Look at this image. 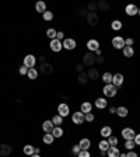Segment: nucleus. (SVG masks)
I'll list each match as a JSON object with an SVG mask.
<instances>
[{
	"instance_id": "1",
	"label": "nucleus",
	"mask_w": 140,
	"mask_h": 157,
	"mask_svg": "<svg viewBox=\"0 0 140 157\" xmlns=\"http://www.w3.org/2000/svg\"><path fill=\"white\" fill-rule=\"evenodd\" d=\"M118 93V87H115L114 84H104V87H102V94H104V97H108V98H112L115 97Z\"/></svg>"
},
{
	"instance_id": "2",
	"label": "nucleus",
	"mask_w": 140,
	"mask_h": 157,
	"mask_svg": "<svg viewBox=\"0 0 140 157\" xmlns=\"http://www.w3.org/2000/svg\"><path fill=\"white\" fill-rule=\"evenodd\" d=\"M95 53L93 52H87L83 55V66H87V67H93L95 63Z\"/></svg>"
},
{
	"instance_id": "3",
	"label": "nucleus",
	"mask_w": 140,
	"mask_h": 157,
	"mask_svg": "<svg viewBox=\"0 0 140 157\" xmlns=\"http://www.w3.org/2000/svg\"><path fill=\"white\" fill-rule=\"evenodd\" d=\"M122 137H123L125 140H133L134 136H136V132L132 129V128H123L121 132Z\"/></svg>"
},
{
	"instance_id": "4",
	"label": "nucleus",
	"mask_w": 140,
	"mask_h": 157,
	"mask_svg": "<svg viewBox=\"0 0 140 157\" xmlns=\"http://www.w3.org/2000/svg\"><path fill=\"white\" fill-rule=\"evenodd\" d=\"M69 114H70L69 105L66 104V102H60V104L58 105V115H60L62 118H66V117H69Z\"/></svg>"
},
{
	"instance_id": "5",
	"label": "nucleus",
	"mask_w": 140,
	"mask_h": 157,
	"mask_svg": "<svg viewBox=\"0 0 140 157\" xmlns=\"http://www.w3.org/2000/svg\"><path fill=\"white\" fill-rule=\"evenodd\" d=\"M112 46H114L115 49H123L125 46V38L123 36H119V35H116V36H114V38H112Z\"/></svg>"
},
{
	"instance_id": "6",
	"label": "nucleus",
	"mask_w": 140,
	"mask_h": 157,
	"mask_svg": "<svg viewBox=\"0 0 140 157\" xmlns=\"http://www.w3.org/2000/svg\"><path fill=\"white\" fill-rule=\"evenodd\" d=\"M62 44H63V49H67V51H73L77 46L76 39H73V38H65L62 41Z\"/></svg>"
},
{
	"instance_id": "7",
	"label": "nucleus",
	"mask_w": 140,
	"mask_h": 157,
	"mask_svg": "<svg viewBox=\"0 0 140 157\" xmlns=\"http://www.w3.org/2000/svg\"><path fill=\"white\" fill-rule=\"evenodd\" d=\"M35 65H36V56L29 53V55H27L25 58H24V66H25V67L32 69V67H35Z\"/></svg>"
},
{
	"instance_id": "8",
	"label": "nucleus",
	"mask_w": 140,
	"mask_h": 157,
	"mask_svg": "<svg viewBox=\"0 0 140 157\" xmlns=\"http://www.w3.org/2000/svg\"><path fill=\"white\" fill-rule=\"evenodd\" d=\"M72 121H73V124H74V125H81L83 122H85V119H84V114H83L81 111H76V112H73V115H72Z\"/></svg>"
},
{
	"instance_id": "9",
	"label": "nucleus",
	"mask_w": 140,
	"mask_h": 157,
	"mask_svg": "<svg viewBox=\"0 0 140 157\" xmlns=\"http://www.w3.org/2000/svg\"><path fill=\"white\" fill-rule=\"evenodd\" d=\"M49 48H51V51L52 52H60L63 49V44H62V41H59V39H52L51 41V44H49Z\"/></svg>"
},
{
	"instance_id": "10",
	"label": "nucleus",
	"mask_w": 140,
	"mask_h": 157,
	"mask_svg": "<svg viewBox=\"0 0 140 157\" xmlns=\"http://www.w3.org/2000/svg\"><path fill=\"white\" fill-rule=\"evenodd\" d=\"M87 49H88V52H93L95 53L100 49V42H98L97 39H88L87 41Z\"/></svg>"
},
{
	"instance_id": "11",
	"label": "nucleus",
	"mask_w": 140,
	"mask_h": 157,
	"mask_svg": "<svg viewBox=\"0 0 140 157\" xmlns=\"http://www.w3.org/2000/svg\"><path fill=\"white\" fill-rule=\"evenodd\" d=\"M125 82V77L122 73H115L114 76H112V84L115 86V87H119V86H122Z\"/></svg>"
},
{
	"instance_id": "12",
	"label": "nucleus",
	"mask_w": 140,
	"mask_h": 157,
	"mask_svg": "<svg viewBox=\"0 0 140 157\" xmlns=\"http://www.w3.org/2000/svg\"><path fill=\"white\" fill-rule=\"evenodd\" d=\"M137 11H139V7H137L136 4H133V3L127 4V6L125 7V13H126L127 16H131V17L137 16Z\"/></svg>"
},
{
	"instance_id": "13",
	"label": "nucleus",
	"mask_w": 140,
	"mask_h": 157,
	"mask_svg": "<svg viewBox=\"0 0 140 157\" xmlns=\"http://www.w3.org/2000/svg\"><path fill=\"white\" fill-rule=\"evenodd\" d=\"M39 72L48 76V75H51V73L53 72V66L51 65V63H48V62L41 63V66H39Z\"/></svg>"
},
{
	"instance_id": "14",
	"label": "nucleus",
	"mask_w": 140,
	"mask_h": 157,
	"mask_svg": "<svg viewBox=\"0 0 140 157\" xmlns=\"http://www.w3.org/2000/svg\"><path fill=\"white\" fill-rule=\"evenodd\" d=\"M13 151V147L10 144H0V157H7L11 154Z\"/></svg>"
},
{
	"instance_id": "15",
	"label": "nucleus",
	"mask_w": 140,
	"mask_h": 157,
	"mask_svg": "<svg viewBox=\"0 0 140 157\" xmlns=\"http://www.w3.org/2000/svg\"><path fill=\"white\" fill-rule=\"evenodd\" d=\"M94 105H95V108H98V109H105V108L108 107L107 98H105V97L97 98V100H95V102H94Z\"/></svg>"
},
{
	"instance_id": "16",
	"label": "nucleus",
	"mask_w": 140,
	"mask_h": 157,
	"mask_svg": "<svg viewBox=\"0 0 140 157\" xmlns=\"http://www.w3.org/2000/svg\"><path fill=\"white\" fill-rule=\"evenodd\" d=\"M77 144L80 146L81 150H88V149L91 147V140H90L88 137H83V139H80V142H78Z\"/></svg>"
},
{
	"instance_id": "17",
	"label": "nucleus",
	"mask_w": 140,
	"mask_h": 157,
	"mask_svg": "<svg viewBox=\"0 0 140 157\" xmlns=\"http://www.w3.org/2000/svg\"><path fill=\"white\" fill-rule=\"evenodd\" d=\"M85 18H87V23L90 24V25H93V27L98 24V14L97 13H88Z\"/></svg>"
},
{
	"instance_id": "18",
	"label": "nucleus",
	"mask_w": 140,
	"mask_h": 157,
	"mask_svg": "<svg viewBox=\"0 0 140 157\" xmlns=\"http://www.w3.org/2000/svg\"><path fill=\"white\" fill-rule=\"evenodd\" d=\"M121 156V150L118 149V146H111L107 150V157H119Z\"/></svg>"
},
{
	"instance_id": "19",
	"label": "nucleus",
	"mask_w": 140,
	"mask_h": 157,
	"mask_svg": "<svg viewBox=\"0 0 140 157\" xmlns=\"http://www.w3.org/2000/svg\"><path fill=\"white\" fill-rule=\"evenodd\" d=\"M100 135L102 136V139H108V137L112 135V128L105 125V126L101 128V131H100Z\"/></svg>"
},
{
	"instance_id": "20",
	"label": "nucleus",
	"mask_w": 140,
	"mask_h": 157,
	"mask_svg": "<svg viewBox=\"0 0 140 157\" xmlns=\"http://www.w3.org/2000/svg\"><path fill=\"white\" fill-rule=\"evenodd\" d=\"M80 111L83 114H88V112H93V104L88 101H84L81 105H80Z\"/></svg>"
},
{
	"instance_id": "21",
	"label": "nucleus",
	"mask_w": 140,
	"mask_h": 157,
	"mask_svg": "<svg viewBox=\"0 0 140 157\" xmlns=\"http://www.w3.org/2000/svg\"><path fill=\"white\" fill-rule=\"evenodd\" d=\"M53 128H55V125H53L52 121H44V124H42V131L45 132V133H51V132L53 131Z\"/></svg>"
},
{
	"instance_id": "22",
	"label": "nucleus",
	"mask_w": 140,
	"mask_h": 157,
	"mask_svg": "<svg viewBox=\"0 0 140 157\" xmlns=\"http://www.w3.org/2000/svg\"><path fill=\"white\" fill-rule=\"evenodd\" d=\"M127 114H129V109H127L126 107H123V105H121V107H116V115L119 118H126Z\"/></svg>"
},
{
	"instance_id": "23",
	"label": "nucleus",
	"mask_w": 140,
	"mask_h": 157,
	"mask_svg": "<svg viewBox=\"0 0 140 157\" xmlns=\"http://www.w3.org/2000/svg\"><path fill=\"white\" fill-rule=\"evenodd\" d=\"M35 11H36V13H41V14L45 13V11H46V3H45V2H42V0L36 2V4H35Z\"/></svg>"
},
{
	"instance_id": "24",
	"label": "nucleus",
	"mask_w": 140,
	"mask_h": 157,
	"mask_svg": "<svg viewBox=\"0 0 140 157\" xmlns=\"http://www.w3.org/2000/svg\"><path fill=\"white\" fill-rule=\"evenodd\" d=\"M87 76L90 80H97V78L100 77V73H98V70L95 67H90L87 72Z\"/></svg>"
},
{
	"instance_id": "25",
	"label": "nucleus",
	"mask_w": 140,
	"mask_h": 157,
	"mask_svg": "<svg viewBox=\"0 0 140 157\" xmlns=\"http://www.w3.org/2000/svg\"><path fill=\"white\" fill-rule=\"evenodd\" d=\"M23 151H24V154H27V156L29 157V156H32V154H35V147H34L32 144H25Z\"/></svg>"
},
{
	"instance_id": "26",
	"label": "nucleus",
	"mask_w": 140,
	"mask_h": 157,
	"mask_svg": "<svg viewBox=\"0 0 140 157\" xmlns=\"http://www.w3.org/2000/svg\"><path fill=\"white\" fill-rule=\"evenodd\" d=\"M51 133L53 135V137H55V139H56V137L59 139V137H62V136H63V133H65V132H63L62 126H55V128H53V131L51 132Z\"/></svg>"
},
{
	"instance_id": "27",
	"label": "nucleus",
	"mask_w": 140,
	"mask_h": 157,
	"mask_svg": "<svg viewBox=\"0 0 140 157\" xmlns=\"http://www.w3.org/2000/svg\"><path fill=\"white\" fill-rule=\"evenodd\" d=\"M122 52H123V56L132 58V56L134 55V49H133V46H125V48L122 49Z\"/></svg>"
},
{
	"instance_id": "28",
	"label": "nucleus",
	"mask_w": 140,
	"mask_h": 157,
	"mask_svg": "<svg viewBox=\"0 0 140 157\" xmlns=\"http://www.w3.org/2000/svg\"><path fill=\"white\" fill-rule=\"evenodd\" d=\"M122 27H123V24H122L121 20H114L111 23V28L114 29V31H121Z\"/></svg>"
},
{
	"instance_id": "29",
	"label": "nucleus",
	"mask_w": 140,
	"mask_h": 157,
	"mask_svg": "<svg viewBox=\"0 0 140 157\" xmlns=\"http://www.w3.org/2000/svg\"><path fill=\"white\" fill-rule=\"evenodd\" d=\"M97 7H98V10H101V11H108V10H109V4H108V2H105V0H100L97 3Z\"/></svg>"
},
{
	"instance_id": "30",
	"label": "nucleus",
	"mask_w": 140,
	"mask_h": 157,
	"mask_svg": "<svg viewBox=\"0 0 140 157\" xmlns=\"http://www.w3.org/2000/svg\"><path fill=\"white\" fill-rule=\"evenodd\" d=\"M109 147L111 146H109V143H108V139H102V140L98 143V149H100L101 151H107Z\"/></svg>"
},
{
	"instance_id": "31",
	"label": "nucleus",
	"mask_w": 140,
	"mask_h": 157,
	"mask_svg": "<svg viewBox=\"0 0 140 157\" xmlns=\"http://www.w3.org/2000/svg\"><path fill=\"white\" fill-rule=\"evenodd\" d=\"M27 76H28L29 80H36V78H38V70H36L35 67L28 69V73H27Z\"/></svg>"
},
{
	"instance_id": "32",
	"label": "nucleus",
	"mask_w": 140,
	"mask_h": 157,
	"mask_svg": "<svg viewBox=\"0 0 140 157\" xmlns=\"http://www.w3.org/2000/svg\"><path fill=\"white\" fill-rule=\"evenodd\" d=\"M112 73H109V72H105L104 75H102V82H104V84H111L112 83Z\"/></svg>"
},
{
	"instance_id": "33",
	"label": "nucleus",
	"mask_w": 140,
	"mask_h": 157,
	"mask_svg": "<svg viewBox=\"0 0 140 157\" xmlns=\"http://www.w3.org/2000/svg\"><path fill=\"white\" fill-rule=\"evenodd\" d=\"M53 140H55V137H53L52 133H45L44 135V137H42V142L45 144H52Z\"/></svg>"
},
{
	"instance_id": "34",
	"label": "nucleus",
	"mask_w": 140,
	"mask_h": 157,
	"mask_svg": "<svg viewBox=\"0 0 140 157\" xmlns=\"http://www.w3.org/2000/svg\"><path fill=\"white\" fill-rule=\"evenodd\" d=\"M90 78H88V76H87V73H78V76H77V82L80 83V84H85V83L88 82Z\"/></svg>"
},
{
	"instance_id": "35",
	"label": "nucleus",
	"mask_w": 140,
	"mask_h": 157,
	"mask_svg": "<svg viewBox=\"0 0 140 157\" xmlns=\"http://www.w3.org/2000/svg\"><path fill=\"white\" fill-rule=\"evenodd\" d=\"M56 34H58V31H56L55 28H48V29H46V36H48L51 41L56 38Z\"/></svg>"
},
{
	"instance_id": "36",
	"label": "nucleus",
	"mask_w": 140,
	"mask_h": 157,
	"mask_svg": "<svg viewBox=\"0 0 140 157\" xmlns=\"http://www.w3.org/2000/svg\"><path fill=\"white\" fill-rule=\"evenodd\" d=\"M51 121L53 122V125H55V126H60V125L63 124V118L60 117V115H55V117H53Z\"/></svg>"
},
{
	"instance_id": "37",
	"label": "nucleus",
	"mask_w": 140,
	"mask_h": 157,
	"mask_svg": "<svg viewBox=\"0 0 140 157\" xmlns=\"http://www.w3.org/2000/svg\"><path fill=\"white\" fill-rule=\"evenodd\" d=\"M108 143H109V146H118V143H119V139H118L115 135H111V136L108 137Z\"/></svg>"
},
{
	"instance_id": "38",
	"label": "nucleus",
	"mask_w": 140,
	"mask_h": 157,
	"mask_svg": "<svg viewBox=\"0 0 140 157\" xmlns=\"http://www.w3.org/2000/svg\"><path fill=\"white\" fill-rule=\"evenodd\" d=\"M42 18L45 20V21H52L53 20V13L52 11H49V10H46L45 13L42 14Z\"/></svg>"
},
{
	"instance_id": "39",
	"label": "nucleus",
	"mask_w": 140,
	"mask_h": 157,
	"mask_svg": "<svg viewBox=\"0 0 140 157\" xmlns=\"http://www.w3.org/2000/svg\"><path fill=\"white\" fill-rule=\"evenodd\" d=\"M134 147H136V144H134L133 140H125V149H127V150H133Z\"/></svg>"
},
{
	"instance_id": "40",
	"label": "nucleus",
	"mask_w": 140,
	"mask_h": 157,
	"mask_svg": "<svg viewBox=\"0 0 140 157\" xmlns=\"http://www.w3.org/2000/svg\"><path fill=\"white\" fill-rule=\"evenodd\" d=\"M85 9H87L88 13H95V10H97L98 7H97V3H88Z\"/></svg>"
},
{
	"instance_id": "41",
	"label": "nucleus",
	"mask_w": 140,
	"mask_h": 157,
	"mask_svg": "<svg viewBox=\"0 0 140 157\" xmlns=\"http://www.w3.org/2000/svg\"><path fill=\"white\" fill-rule=\"evenodd\" d=\"M84 119H85V122H94L95 117L93 112H88V114H84Z\"/></svg>"
},
{
	"instance_id": "42",
	"label": "nucleus",
	"mask_w": 140,
	"mask_h": 157,
	"mask_svg": "<svg viewBox=\"0 0 140 157\" xmlns=\"http://www.w3.org/2000/svg\"><path fill=\"white\" fill-rule=\"evenodd\" d=\"M80 151H81V149H80V146H78V144H74V146L72 147V153L74 154V156H77Z\"/></svg>"
},
{
	"instance_id": "43",
	"label": "nucleus",
	"mask_w": 140,
	"mask_h": 157,
	"mask_svg": "<svg viewBox=\"0 0 140 157\" xmlns=\"http://www.w3.org/2000/svg\"><path fill=\"white\" fill-rule=\"evenodd\" d=\"M77 157H91V154H90V151L88 150H81L80 153L77 154Z\"/></svg>"
},
{
	"instance_id": "44",
	"label": "nucleus",
	"mask_w": 140,
	"mask_h": 157,
	"mask_svg": "<svg viewBox=\"0 0 140 157\" xmlns=\"http://www.w3.org/2000/svg\"><path fill=\"white\" fill-rule=\"evenodd\" d=\"M18 73H20V75H21V76H24V75H27V73H28V67H25V66H21V67H20L18 69Z\"/></svg>"
},
{
	"instance_id": "45",
	"label": "nucleus",
	"mask_w": 140,
	"mask_h": 157,
	"mask_svg": "<svg viewBox=\"0 0 140 157\" xmlns=\"http://www.w3.org/2000/svg\"><path fill=\"white\" fill-rule=\"evenodd\" d=\"M77 14L80 17H87V14H88V11H87V9H80L77 11Z\"/></svg>"
},
{
	"instance_id": "46",
	"label": "nucleus",
	"mask_w": 140,
	"mask_h": 157,
	"mask_svg": "<svg viewBox=\"0 0 140 157\" xmlns=\"http://www.w3.org/2000/svg\"><path fill=\"white\" fill-rule=\"evenodd\" d=\"M56 39L63 41V39H65V33H63V31H58V34H56Z\"/></svg>"
},
{
	"instance_id": "47",
	"label": "nucleus",
	"mask_w": 140,
	"mask_h": 157,
	"mask_svg": "<svg viewBox=\"0 0 140 157\" xmlns=\"http://www.w3.org/2000/svg\"><path fill=\"white\" fill-rule=\"evenodd\" d=\"M105 62V58L104 56H97V58H95V63H100V65H102V63Z\"/></svg>"
},
{
	"instance_id": "48",
	"label": "nucleus",
	"mask_w": 140,
	"mask_h": 157,
	"mask_svg": "<svg viewBox=\"0 0 140 157\" xmlns=\"http://www.w3.org/2000/svg\"><path fill=\"white\" fill-rule=\"evenodd\" d=\"M76 70H77V73H83V72H84V66H83V63H78V65L76 66Z\"/></svg>"
},
{
	"instance_id": "49",
	"label": "nucleus",
	"mask_w": 140,
	"mask_h": 157,
	"mask_svg": "<svg viewBox=\"0 0 140 157\" xmlns=\"http://www.w3.org/2000/svg\"><path fill=\"white\" fill-rule=\"evenodd\" d=\"M133 42H134L133 38H126V39H125V45H126V46H132V45H133Z\"/></svg>"
},
{
	"instance_id": "50",
	"label": "nucleus",
	"mask_w": 140,
	"mask_h": 157,
	"mask_svg": "<svg viewBox=\"0 0 140 157\" xmlns=\"http://www.w3.org/2000/svg\"><path fill=\"white\" fill-rule=\"evenodd\" d=\"M133 142H134V144H136V146H140V133H136Z\"/></svg>"
},
{
	"instance_id": "51",
	"label": "nucleus",
	"mask_w": 140,
	"mask_h": 157,
	"mask_svg": "<svg viewBox=\"0 0 140 157\" xmlns=\"http://www.w3.org/2000/svg\"><path fill=\"white\" fill-rule=\"evenodd\" d=\"M126 157H139V156H137V153H136V151H133V150H129V151H127V153H126Z\"/></svg>"
},
{
	"instance_id": "52",
	"label": "nucleus",
	"mask_w": 140,
	"mask_h": 157,
	"mask_svg": "<svg viewBox=\"0 0 140 157\" xmlns=\"http://www.w3.org/2000/svg\"><path fill=\"white\" fill-rule=\"evenodd\" d=\"M39 62H41V63H45V62H46L45 55H41V56H39Z\"/></svg>"
},
{
	"instance_id": "53",
	"label": "nucleus",
	"mask_w": 140,
	"mask_h": 157,
	"mask_svg": "<svg viewBox=\"0 0 140 157\" xmlns=\"http://www.w3.org/2000/svg\"><path fill=\"white\" fill-rule=\"evenodd\" d=\"M109 114H116V108H115V107H109Z\"/></svg>"
},
{
	"instance_id": "54",
	"label": "nucleus",
	"mask_w": 140,
	"mask_h": 157,
	"mask_svg": "<svg viewBox=\"0 0 140 157\" xmlns=\"http://www.w3.org/2000/svg\"><path fill=\"white\" fill-rule=\"evenodd\" d=\"M39 153H41V149H38V147H36V149H35V154H39Z\"/></svg>"
},
{
	"instance_id": "55",
	"label": "nucleus",
	"mask_w": 140,
	"mask_h": 157,
	"mask_svg": "<svg viewBox=\"0 0 140 157\" xmlns=\"http://www.w3.org/2000/svg\"><path fill=\"white\" fill-rule=\"evenodd\" d=\"M29 157H41L39 154H32V156H29Z\"/></svg>"
},
{
	"instance_id": "56",
	"label": "nucleus",
	"mask_w": 140,
	"mask_h": 157,
	"mask_svg": "<svg viewBox=\"0 0 140 157\" xmlns=\"http://www.w3.org/2000/svg\"><path fill=\"white\" fill-rule=\"evenodd\" d=\"M119 157H126V153H121V156Z\"/></svg>"
},
{
	"instance_id": "57",
	"label": "nucleus",
	"mask_w": 140,
	"mask_h": 157,
	"mask_svg": "<svg viewBox=\"0 0 140 157\" xmlns=\"http://www.w3.org/2000/svg\"><path fill=\"white\" fill-rule=\"evenodd\" d=\"M137 16H140V7H139V11H137Z\"/></svg>"
},
{
	"instance_id": "58",
	"label": "nucleus",
	"mask_w": 140,
	"mask_h": 157,
	"mask_svg": "<svg viewBox=\"0 0 140 157\" xmlns=\"http://www.w3.org/2000/svg\"><path fill=\"white\" fill-rule=\"evenodd\" d=\"M100 157H101V156H100Z\"/></svg>"
}]
</instances>
